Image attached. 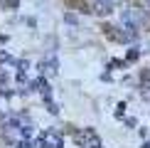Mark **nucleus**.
<instances>
[{"mask_svg": "<svg viewBox=\"0 0 150 148\" xmlns=\"http://www.w3.org/2000/svg\"><path fill=\"white\" fill-rule=\"evenodd\" d=\"M143 20H145V15H143L140 10H135V8H128V10H123V15H121V22H123V25H130V27L140 25Z\"/></svg>", "mask_w": 150, "mask_h": 148, "instance_id": "obj_1", "label": "nucleus"}, {"mask_svg": "<svg viewBox=\"0 0 150 148\" xmlns=\"http://www.w3.org/2000/svg\"><path fill=\"white\" fill-rule=\"evenodd\" d=\"M111 5H113V0H96L98 12H108V10H111Z\"/></svg>", "mask_w": 150, "mask_h": 148, "instance_id": "obj_2", "label": "nucleus"}, {"mask_svg": "<svg viewBox=\"0 0 150 148\" xmlns=\"http://www.w3.org/2000/svg\"><path fill=\"white\" fill-rule=\"evenodd\" d=\"M145 3H148V5H150V0H145Z\"/></svg>", "mask_w": 150, "mask_h": 148, "instance_id": "obj_3", "label": "nucleus"}]
</instances>
